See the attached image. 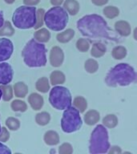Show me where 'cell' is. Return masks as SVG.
<instances>
[{
  "label": "cell",
  "mask_w": 137,
  "mask_h": 154,
  "mask_svg": "<svg viewBox=\"0 0 137 154\" xmlns=\"http://www.w3.org/2000/svg\"><path fill=\"white\" fill-rule=\"evenodd\" d=\"M77 28L83 35L91 41L112 39V31L106 21L98 14H89L77 22Z\"/></svg>",
  "instance_id": "1"
},
{
  "label": "cell",
  "mask_w": 137,
  "mask_h": 154,
  "mask_svg": "<svg viewBox=\"0 0 137 154\" xmlns=\"http://www.w3.org/2000/svg\"><path fill=\"white\" fill-rule=\"evenodd\" d=\"M106 84L110 87L127 86L137 82V73L127 63H120L109 71L106 76Z\"/></svg>",
  "instance_id": "2"
},
{
  "label": "cell",
  "mask_w": 137,
  "mask_h": 154,
  "mask_svg": "<svg viewBox=\"0 0 137 154\" xmlns=\"http://www.w3.org/2000/svg\"><path fill=\"white\" fill-rule=\"evenodd\" d=\"M23 61L30 67H40L47 63V49L45 45L32 38L26 43L22 51Z\"/></svg>",
  "instance_id": "3"
},
{
  "label": "cell",
  "mask_w": 137,
  "mask_h": 154,
  "mask_svg": "<svg viewBox=\"0 0 137 154\" xmlns=\"http://www.w3.org/2000/svg\"><path fill=\"white\" fill-rule=\"evenodd\" d=\"M36 11L35 7L21 6L15 10L12 16L14 26L19 29H29L36 24Z\"/></svg>",
  "instance_id": "4"
},
{
  "label": "cell",
  "mask_w": 137,
  "mask_h": 154,
  "mask_svg": "<svg viewBox=\"0 0 137 154\" xmlns=\"http://www.w3.org/2000/svg\"><path fill=\"white\" fill-rule=\"evenodd\" d=\"M68 22V14L65 8L54 7L44 15V23L48 28L55 31H60L65 28Z\"/></svg>",
  "instance_id": "5"
},
{
  "label": "cell",
  "mask_w": 137,
  "mask_h": 154,
  "mask_svg": "<svg viewBox=\"0 0 137 154\" xmlns=\"http://www.w3.org/2000/svg\"><path fill=\"white\" fill-rule=\"evenodd\" d=\"M110 148L108 133L103 125H99L94 129L90 140L89 151L91 153H105Z\"/></svg>",
  "instance_id": "6"
},
{
  "label": "cell",
  "mask_w": 137,
  "mask_h": 154,
  "mask_svg": "<svg viewBox=\"0 0 137 154\" xmlns=\"http://www.w3.org/2000/svg\"><path fill=\"white\" fill-rule=\"evenodd\" d=\"M49 101L55 109L65 110L72 105V95L67 88L55 86L50 90Z\"/></svg>",
  "instance_id": "7"
},
{
  "label": "cell",
  "mask_w": 137,
  "mask_h": 154,
  "mask_svg": "<svg viewBox=\"0 0 137 154\" xmlns=\"http://www.w3.org/2000/svg\"><path fill=\"white\" fill-rule=\"evenodd\" d=\"M81 117L79 111L75 107H69L65 109L61 120V127L62 131L67 133L74 132L82 127Z\"/></svg>",
  "instance_id": "8"
},
{
  "label": "cell",
  "mask_w": 137,
  "mask_h": 154,
  "mask_svg": "<svg viewBox=\"0 0 137 154\" xmlns=\"http://www.w3.org/2000/svg\"><path fill=\"white\" fill-rule=\"evenodd\" d=\"M14 51L11 41L6 38H0V62L9 60Z\"/></svg>",
  "instance_id": "9"
},
{
  "label": "cell",
  "mask_w": 137,
  "mask_h": 154,
  "mask_svg": "<svg viewBox=\"0 0 137 154\" xmlns=\"http://www.w3.org/2000/svg\"><path fill=\"white\" fill-rule=\"evenodd\" d=\"M14 72L8 63H0V84H10L13 79Z\"/></svg>",
  "instance_id": "10"
},
{
  "label": "cell",
  "mask_w": 137,
  "mask_h": 154,
  "mask_svg": "<svg viewBox=\"0 0 137 154\" xmlns=\"http://www.w3.org/2000/svg\"><path fill=\"white\" fill-rule=\"evenodd\" d=\"M64 55L62 49L59 47H54L50 53V62L53 67H59L63 62Z\"/></svg>",
  "instance_id": "11"
},
{
  "label": "cell",
  "mask_w": 137,
  "mask_h": 154,
  "mask_svg": "<svg viewBox=\"0 0 137 154\" xmlns=\"http://www.w3.org/2000/svg\"><path fill=\"white\" fill-rule=\"evenodd\" d=\"M28 102L34 110H40L43 105V99L38 93L31 94L28 97Z\"/></svg>",
  "instance_id": "12"
},
{
  "label": "cell",
  "mask_w": 137,
  "mask_h": 154,
  "mask_svg": "<svg viewBox=\"0 0 137 154\" xmlns=\"http://www.w3.org/2000/svg\"><path fill=\"white\" fill-rule=\"evenodd\" d=\"M14 92L16 97L19 98H23L26 96L28 92V88L23 82H18L14 84Z\"/></svg>",
  "instance_id": "13"
},
{
  "label": "cell",
  "mask_w": 137,
  "mask_h": 154,
  "mask_svg": "<svg viewBox=\"0 0 137 154\" xmlns=\"http://www.w3.org/2000/svg\"><path fill=\"white\" fill-rule=\"evenodd\" d=\"M44 141L48 145H56L59 142V137L55 131H48L44 135Z\"/></svg>",
  "instance_id": "14"
},
{
  "label": "cell",
  "mask_w": 137,
  "mask_h": 154,
  "mask_svg": "<svg viewBox=\"0 0 137 154\" xmlns=\"http://www.w3.org/2000/svg\"><path fill=\"white\" fill-rule=\"evenodd\" d=\"M34 37H35V38L38 42H40V43H47L50 39V34L48 31L47 29L42 28L35 32Z\"/></svg>",
  "instance_id": "15"
},
{
  "label": "cell",
  "mask_w": 137,
  "mask_h": 154,
  "mask_svg": "<svg viewBox=\"0 0 137 154\" xmlns=\"http://www.w3.org/2000/svg\"><path fill=\"white\" fill-rule=\"evenodd\" d=\"M115 30L123 36L129 35L131 33V27L128 23L125 21H119L115 25Z\"/></svg>",
  "instance_id": "16"
},
{
  "label": "cell",
  "mask_w": 137,
  "mask_h": 154,
  "mask_svg": "<svg viewBox=\"0 0 137 154\" xmlns=\"http://www.w3.org/2000/svg\"><path fill=\"white\" fill-rule=\"evenodd\" d=\"M63 7H64L65 10H67V11L72 15L76 14L79 10V3L75 0H66L63 4Z\"/></svg>",
  "instance_id": "17"
},
{
  "label": "cell",
  "mask_w": 137,
  "mask_h": 154,
  "mask_svg": "<svg viewBox=\"0 0 137 154\" xmlns=\"http://www.w3.org/2000/svg\"><path fill=\"white\" fill-rule=\"evenodd\" d=\"M84 120L86 124L88 125H93L98 122L99 120V114L96 110L89 111L84 116Z\"/></svg>",
  "instance_id": "18"
},
{
  "label": "cell",
  "mask_w": 137,
  "mask_h": 154,
  "mask_svg": "<svg viewBox=\"0 0 137 154\" xmlns=\"http://www.w3.org/2000/svg\"><path fill=\"white\" fill-rule=\"evenodd\" d=\"M50 84L56 85V84H63L65 81V75L62 72L59 71H54L50 74Z\"/></svg>",
  "instance_id": "19"
},
{
  "label": "cell",
  "mask_w": 137,
  "mask_h": 154,
  "mask_svg": "<svg viewBox=\"0 0 137 154\" xmlns=\"http://www.w3.org/2000/svg\"><path fill=\"white\" fill-rule=\"evenodd\" d=\"M35 88L38 91H40L42 93L47 92L50 89L48 79L46 77H42L39 79H38V81L36 82L35 84Z\"/></svg>",
  "instance_id": "20"
},
{
  "label": "cell",
  "mask_w": 137,
  "mask_h": 154,
  "mask_svg": "<svg viewBox=\"0 0 137 154\" xmlns=\"http://www.w3.org/2000/svg\"><path fill=\"white\" fill-rule=\"evenodd\" d=\"M75 35V31L72 29H67L63 32L58 34L57 35V40L60 43H67L69 42L73 36Z\"/></svg>",
  "instance_id": "21"
},
{
  "label": "cell",
  "mask_w": 137,
  "mask_h": 154,
  "mask_svg": "<svg viewBox=\"0 0 137 154\" xmlns=\"http://www.w3.org/2000/svg\"><path fill=\"white\" fill-rule=\"evenodd\" d=\"M106 52V47L103 43H95L91 49V55L94 57H100Z\"/></svg>",
  "instance_id": "22"
},
{
  "label": "cell",
  "mask_w": 137,
  "mask_h": 154,
  "mask_svg": "<svg viewBox=\"0 0 137 154\" xmlns=\"http://www.w3.org/2000/svg\"><path fill=\"white\" fill-rule=\"evenodd\" d=\"M50 114L47 112H43L38 113L35 116V121L38 125L41 126H44V125H47L48 123L50 122Z\"/></svg>",
  "instance_id": "23"
},
{
  "label": "cell",
  "mask_w": 137,
  "mask_h": 154,
  "mask_svg": "<svg viewBox=\"0 0 137 154\" xmlns=\"http://www.w3.org/2000/svg\"><path fill=\"white\" fill-rule=\"evenodd\" d=\"M0 89L2 90V100L4 101L11 100L12 97H13V89H12V87L8 85V84H6V85L1 84Z\"/></svg>",
  "instance_id": "24"
},
{
  "label": "cell",
  "mask_w": 137,
  "mask_h": 154,
  "mask_svg": "<svg viewBox=\"0 0 137 154\" xmlns=\"http://www.w3.org/2000/svg\"><path fill=\"white\" fill-rule=\"evenodd\" d=\"M14 34V29L12 27L9 21L4 22V24L0 28V36H12Z\"/></svg>",
  "instance_id": "25"
},
{
  "label": "cell",
  "mask_w": 137,
  "mask_h": 154,
  "mask_svg": "<svg viewBox=\"0 0 137 154\" xmlns=\"http://www.w3.org/2000/svg\"><path fill=\"white\" fill-rule=\"evenodd\" d=\"M12 110L14 112H26L27 109V105L26 103L23 100H14L11 104Z\"/></svg>",
  "instance_id": "26"
},
{
  "label": "cell",
  "mask_w": 137,
  "mask_h": 154,
  "mask_svg": "<svg viewBox=\"0 0 137 154\" xmlns=\"http://www.w3.org/2000/svg\"><path fill=\"white\" fill-rule=\"evenodd\" d=\"M74 106L79 111V112H84L87 108L86 100L82 96H77L74 100Z\"/></svg>",
  "instance_id": "27"
},
{
  "label": "cell",
  "mask_w": 137,
  "mask_h": 154,
  "mask_svg": "<svg viewBox=\"0 0 137 154\" xmlns=\"http://www.w3.org/2000/svg\"><path fill=\"white\" fill-rule=\"evenodd\" d=\"M6 125L9 129L16 131L20 127V121L14 117H8L6 120Z\"/></svg>",
  "instance_id": "28"
},
{
  "label": "cell",
  "mask_w": 137,
  "mask_h": 154,
  "mask_svg": "<svg viewBox=\"0 0 137 154\" xmlns=\"http://www.w3.org/2000/svg\"><path fill=\"white\" fill-rule=\"evenodd\" d=\"M126 54H127L126 49L122 46L115 47L112 51L113 57L116 60H121L123 58H124L126 56Z\"/></svg>",
  "instance_id": "29"
},
{
  "label": "cell",
  "mask_w": 137,
  "mask_h": 154,
  "mask_svg": "<svg viewBox=\"0 0 137 154\" xmlns=\"http://www.w3.org/2000/svg\"><path fill=\"white\" fill-rule=\"evenodd\" d=\"M44 15H45V11L43 9H38L36 11V24L34 26V28L37 29L40 28L43 25L44 23Z\"/></svg>",
  "instance_id": "30"
},
{
  "label": "cell",
  "mask_w": 137,
  "mask_h": 154,
  "mask_svg": "<svg viewBox=\"0 0 137 154\" xmlns=\"http://www.w3.org/2000/svg\"><path fill=\"white\" fill-rule=\"evenodd\" d=\"M103 123L105 126L111 128H114L115 126H116V125H117L118 123V120L115 116L108 115L106 117L103 118Z\"/></svg>",
  "instance_id": "31"
},
{
  "label": "cell",
  "mask_w": 137,
  "mask_h": 154,
  "mask_svg": "<svg viewBox=\"0 0 137 154\" xmlns=\"http://www.w3.org/2000/svg\"><path fill=\"white\" fill-rule=\"evenodd\" d=\"M103 14H105L106 16L109 18V19H113L117 15H119V10L115 7H107L103 10Z\"/></svg>",
  "instance_id": "32"
},
{
  "label": "cell",
  "mask_w": 137,
  "mask_h": 154,
  "mask_svg": "<svg viewBox=\"0 0 137 154\" xmlns=\"http://www.w3.org/2000/svg\"><path fill=\"white\" fill-rule=\"evenodd\" d=\"M99 67L98 63L94 60H88L85 63V69L90 73H94L97 71Z\"/></svg>",
  "instance_id": "33"
},
{
  "label": "cell",
  "mask_w": 137,
  "mask_h": 154,
  "mask_svg": "<svg viewBox=\"0 0 137 154\" xmlns=\"http://www.w3.org/2000/svg\"><path fill=\"white\" fill-rule=\"evenodd\" d=\"M76 47L80 51L84 52L89 49V43L85 38H80L77 41Z\"/></svg>",
  "instance_id": "34"
},
{
  "label": "cell",
  "mask_w": 137,
  "mask_h": 154,
  "mask_svg": "<svg viewBox=\"0 0 137 154\" xmlns=\"http://www.w3.org/2000/svg\"><path fill=\"white\" fill-rule=\"evenodd\" d=\"M73 152L72 145L68 143H64L59 147L60 154H70Z\"/></svg>",
  "instance_id": "35"
},
{
  "label": "cell",
  "mask_w": 137,
  "mask_h": 154,
  "mask_svg": "<svg viewBox=\"0 0 137 154\" xmlns=\"http://www.w3.org/2000/svg\"><path fill=\"white\" fill-rule=\"evenodd\" d=\"M10 138V133L8 130L5 127L2 128V130L0 132V141L6 142Z\"/></svg>",
  "instance_id": "36"
},
{
  "label": "cell",
  "mask_w": 137,
  "mask_h": 154,
  "mask_svg": "<svg viewBox=\"0 0 137 154\" xmlns=\"http://www.w3.org/2000/svg\"><path fill=\"white\" fill-rule=\"evenodd\" d=\"M0 153H11V151L10 150V149L7 146L4 145L0 142Z\"/></svg>",
  "instance_id": "37"
},
{
  "label": "cell",
  "mask_w": 137,
  "mask_h": 154,
  "mask_svg": "<svg viewBox=\"0 0 137 154\" xmlns=\"http://www.w3.org/2000/svg\"><path fill=\"white\" fill-rule=\"evenodd\" d=\"M23 3L26 6H31V7H33V6H35L40 2V0H23Z\"/></svg>",
  "instance_id": "38"
},
{
  "label": "cell",
  "mask_w": 137,
  "mask_h": 154,
  "mask_svg": "<svg viewBox=\"0 0 137 154\" xmlns=\"http://www.w3.org/2000/svg\"><path fill=\"white\" fill-rule=\"evenodd\" d=\"M91 1L94 4L97 5V6H102V5L106 4L108 0H91Z\"/></svg>",
  "instance_id": "39"
},
{
  "label": "cell",
  "mask_w": 137,
  "mask_h": 154,
  "mask_svg": "<svg viewBox=\"0 0 137 154\" xmlns=\"http://www.w3.org/2000/svg\"><path fill=\"white\" fill-rule=\"evenodd\" d=\"M62 2H63V0H50V3L55 7L60 6L62 3Z\"/></svg>",
  "instance_id": "40"
},
{
  "label": "cell",
  "mask_w": 137,
  "mask_h": 154,
  "mask_svg": "<svg viewBox=\"0 0 137 154\" xmlns=\"http://www.w3.org/2000/svg\"><path fill=\"white\" fill-rule=\"evenodd\" d=\"M110 153H120L121 152V149L119 148V147H116V146H114L112 147V149L109 152Z\"/></svg>",
  "instance_id": "41"
},
{
  "label": "cell",
  "mask_w": 137,
  "mask_h": 154,
  "mask_svg": "<svg viewBox=\"0 0 137 154\" xmlns=\"http://www.w3.org/2000/svg\"><path fill=\"white\" fill-rule=\"evenodd\" d=\"M3 24H4V18H3V14H2V12L0 11V28L2 27Z\"/></svg>",
  "instance_id": "42"
},
{
  "label": "cell",
  "mask_w": 137,
  "mask_h": 154,
  "mask_svg": "<svg viewBox=\"0 0 137 154\" xmlns=\"http://www.w3.org/2000/svg\"><path fill=\"white\" fill-rule=\"evenodd\" d=\"M4 1L8 4H12V3H14L15 0H4Z\"/></svg>",
  "instance_id": "43"
},
{
  "label": "cell",
  "mask_w": 137,
  "mask_h": 154,
  "mask_svg": "<svg viewBox=\"0 0 137 154\" xmlns=\"http://www.w3.org/2000/svg\"><path fill=\"white\" fill-rule=\"evenodd\" d=\"M134 38L137 40V28L135 29V31H134Z\"/></svg>",
  "instance_id": "44"
},
{
  "label": "cell",
  "mask_w": 137,
  "mask_h": 154,
  "mask_svg": "<svg viewBox=\"0 0 137 154\" xmlns=\"http://www.w3.org/2000/svg\"><path fill=\"white\" fill-rule=\"evenodd\" d=\"M2 90L0 89V100H1V98H2Z\"/></svg>",
  "instance_id": "45"
},
{
  "label": "cell",
  "mask_w": 137,
  "mask_h": 154,
  "mask_svg": "<svg viewBox=\"0 0 137 154\" xmlns=\"http://www.w3.org/2000/svg\"><path fill=\"white\" fill-rule=\"evenodd\" d=\"M1 130H2V128H1V125H0V132H1Z\"/></svg>",
  "instance_id": "46"
}]
</instances>
